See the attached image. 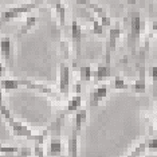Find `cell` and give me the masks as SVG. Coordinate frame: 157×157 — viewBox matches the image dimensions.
Returning a JSON list of instances; mask_svg holds the SVG:
<instances>
[{"label":"cell","instance_id":"6da1fadb","mask_svg":"<svg viewBox=\"0 0 157 157\" xmlns=\"http://www.w3.org/2000/svg\"><path fill=\"white\" fill-rule=\"evenodd\" d=\"M0 114H2L3 118H4L7 122H8L10 126H11L13 136H16V137H26V138H28V140H33L34 142H44L46 136L48 134L47 130H44L42 134L33 133L26 125H23L22 122H19V121H16L15 118H13L12 114L10 113V110L4 106V103L0 105Z\"/></svg>","mask_w":157,"mask_h":157},{"label":"cell","instance_id":"7a4b0ae2","mask_svg":"<svg viewBox=\"0 0 157 157\" xmlns=\"http://www.w3.org/2000/svg\"><path fill=\"white\" fill-rule=\"evenodd\" d=\"M144 27V23L141 20L140 12L133 11L129 13V35H128V46H129L132 54H136L137 51V44L141 36V31Z\"/></svg>","mask_w":157,"mask_h":157},{"label":"cell","instance_id":"3957f363","mask_svg":"<svg viewBox=\"0 0 157 157\" xmlns=\"http://www.w3.org/2000/svg\"><path fill=\"white\" fill-rule=\"evenodd\" d=\"M35 6H36V3H26V4H22V6L12 7L11 10L4 11L2 15H0V23L8 22V20H11V19H16V17H19L22 13L33 10Z\"/></svg>","mask_w":157,"mask_h":157},{"label":"cell","instance_id":"277c9868","mask_svg":"<svg viewBox=\"0 0 157 157\" xmlns=\"http://www.w3.org/2000/svg\"><path fill=\"white\" fill-rule=\"evenodd\" d=\"M121 31L122 30H121L120 23L114 24L109 31V42H108V48H106V60H105L106 65H110V55L117 47V40L121 36Z\"/></svg>","mask_w":157,"mask_h":157},{"label":"cell","instance_id":"5b68a950","mask_svg":"<svg viewBox=\"0 0 157 157\" xmlns=\"http://www.w3.org/2000/svg\"><path fill=\"white\" fill-rule=\"evenodd\" d=\"M59 91L63 97H67L70 91V69L66 63L59 65Z\"/></svg>","mask_w":157,"mask_h":157},{"label":"cell","instance_id":"8992f818","mask_svg":"<svg viewBox=\"0 0 157 157\" xmlns=\"http://www.w3.org/2000/svg\"><path fill=\"white\" fill-rule=\"evenodd\" d=\"M19 83L28 87V89H31V90H36L39 93H42V94L48 95V97L56 98V93H55L54 89H51L44 83H36V82H31V81H27V79H19Z\"/></svg>","mask_w":157,"mask_h":157},{"label":"cell","instance_id":"52a82bcc","mask_svg":"<svg viewBox=\"0 0 157 157\" xmlns=\"http://www.w3.org/2000/svg\"><path fill=\"white\" fill-rule=\"evenodd\" d=\"M109 93V87L106 85H99L94 89V90L90 91V98H89V103L90 106H98L99 102L103 101L106 98Z\"/></svg>","mask_w":157,"mask_h":157},{"label":"cell","instance_id":"ba28073f","mask_svg":"<svg viewBox=\"0 0 157 157\" xmlns=\"http://www.w3.org/2000/svg\"><path fill=\"white\" fill-rule=\"evenodd\" d=\"M83 38V33H82V27L77 20H73L71 23V39L73 43L75 44V52H77V58L81 55V42Z\"/></svg>","mask_w":157,"mask_h":157},{"label":"cell","instance_id":"9c48e42d","mask_svg":"<svg viewBox=\"0 0 157 157\" xmlns=\"http://www.w3.org/2000/svg\"><path fill=\"white\" fill-rule=\"evenodd\" d=\"M79 4H83L89 7V8H91V11L94 13H97L98 17H99V22H101V24L103 27H110V24H112V20H110V17L106 15L105 11H103V8H101L98 4H95V3H91V2H78Z\"/></svg>","mask_w":157,"mask_h":157},{"label":"cell","instance_id":"30bf717a","mask_svg":"<svg viewBox=\"0 0 157 157\" xmlns=\"http://www.w3.org/2000/svg\"><path fill=\"white\" fill-rule=\"evenodd\" d=\"M12 42L8 36H3L0 39V54H2L3 59L6 60L7 63H12Z\"/></svg>","mask_w":157,"mask_h":157},{"label":"cell","instance_id":"8fae6325","mask_svg":"<svg viewBox=\"0 0 157 157\" xmlns=\"http://www.w3.org/2000/svg\"><path fill=\"white\" fill-rule=\"evenodd\" d=\"M133 90L137 94H144L146 91V75H145V66L144 63L138 67V78L133 85Z\"/></svg>","mask_w":157,"mask_h":157},{"label":"cell","instance_id":"7c38bea8","mask_svg":"<svg viewBox=\"0 0 157 157\" xmlns=\"http://www.w3.org/2000/svg\"><path fill=\"white\" fill-rule=\"evenodd\" d=\"M62 140L59 137H54L51 138L50 141V145H48V156L51 157H56V156H60L62 155Z\"/></svg>","mask_w":157,"mask_h":157},{"label":"cell","instance_id":"4fadbf2b","mask_svg":"<svg viewBox=\"0 0 157 157\" xmlns=\"http://www.w3.org/2000/svg\"><path fill=\"white\" fill-rule=\"evenodd\" d=\"M93 75L95 77V81L97 82H101L106 78H109L112 75V69H110V65H98L95 73H93Z\"/></svg>","mask_w":157,"mask_h":157},{"label":"cell","instance_id":"5bb4252c","mask_svg":"<svg viewBox=\"0 0 157 157\" xmlns=\"http://www.w3.org/2000/svg\"><path fill=\"white\" fill-rule=\"evenodd\" d=\"M87 120V110L86 109H79L75 114V126H74V132L75 133H79L83 124L86 122Z\"/></svg>","mask_w":157,"mask_h":157},{"label":"cell","instance_id":"9a60e30c","mask_svg":"<svg viewBox=\"0 0 157 157\" xmlns=\"http://www.w3.org/2000/svg\"><path fill=\"white\" fill-rule=\"evenodd\" d=\"M69 157H78V133L74 130L69 137Z\"/></svg>","mask_w":157,"mask_h":157},{"label":"cell","instance_id":"2e32d148","mask_svg":"<svg viewBox=\"0 0 157 157\" xmlns=\"http://www.w3.org/2000/svg\"><path fill=\"white\" fill-rule=\"evenodd\" d=\"M55 12L58 17L59 26H65L66 23V6L62 2H55Z\"/></svg>","mask_w":157,"mask_h":157},{"label":"cell","instance_id":"e0dca14e","mask_svg":"<svg viewBox=\"0 0 157 157\" xmlns=\"http://www.w3.org/2000/svg\"><path fill=\"white\" fill-rule=\"evenodd\" d=\"M82 105V97L81 95H74L73 98L67 102L66 106V112L67 113H73V112H78Z\"/></svg>","mask_w":157,"mask_h":157},{"label":"cell","instance_id":"ac0fdd59","mask_svg":"<svg viewBox=\"0 0 157 157\" xmlns=\"http://www.w3.org/2000/svg\"><path fill=\"white\" fill-rule=\"evenodd\" d=\"M35 24H36V16H28L26 19V22L22 24V27H20V31H19V36H22V35H26L28 31L33 28Z\"/></svg>","mask_w":157,"mask_h":157},{"label":"cell","instance_id":"d6986e66","mask_svg":"<svg viewBox=\"0 0 157 157\" xmlns=\"http://www.w3.org/2000/svg\"><path fill=\"white\" fill-rule=\"evenodd\" d=\"M0 85H2V87L6 89V90H16V89L20 86L19 79H3L0 82Z\"/></svg>","mask_w":157,"mask_h":157},{"label":"cell","instance_id":"ffe728a7","mask_svg":"<svg viewBox=\"0 0 157 157\" xmlns=\"http://www.w3.org/2000/svg\"><path fill=\"white\" fill-rule=\"evenodd\" d=\"M79 75H81V81L83 82H89L93 78V71L90 66H82L79 69Z\"/></svg>","mask_w":157,"mask_h":157},{"label":"cell","instance_id":"44dd1931","mask_svg":"<svg viewBox=\"0 0 157 157\" xmlns=\"http://www.w3.org/2000/svg\"><path fill=\"white\" fill-rule=\"evenodd\" d=\"M87 17H89V20H91V23H93V33L97 34V35H103V26L101 24V22L97 20L94 16H91V15H89Z\"/></svg>","mask_w":157,"mask_h":157},{"label":"cell","instance_id":"7402d4cb","mask_svg":"<svg viewBox=\"0 0 157 157\" xmlns=\"http://www.w3.org/2000/svg\"><path fill=\"white\" fill-rule=\"evenodd\" d=\"M145 152H146V144H145V141H142V142H140V144L136 146V148L133 149V152H132L129 156H126V157H141Z\"/></svg>","mask_w":157,"mask_h":157},{"label":"cell","instance_id":"603a6c76","mask_svg":"<svg viewBox=\"0 0 157 157\" xmlns=\"http://www.w3.org/2000/svg\"><path fill=\"white\" fill-rule=\"evenodd\" d=\"M114 87H116L117 90H126V89L129 87V85L125 82V79L121 75H117L114 78Z\"/></svg>","mask_w":157,"mask_h":157},{"label":"cell","instance_id":"cb8c5ba5","mask_svg":"<svg viewBox=\"0 0 157 157\" xmlns=\"http://www.w3.org/2000/svg\"><path fill=\"white\" fill-rule=\"evenodd\" d=\"M20 149L16 146H7V145H0V153H6V155H17Z\"/></svg>","mask_w":157,"mask_h":157},{"label":"cell","instance_id":"d4e9b609","mask_svg":"<svg viewBox=\"0 0 157 157\" xmlns=\"http://www.w3.org/2000/svg\"><path fill=\"white\" fill-rule=\"evenodd\" d=\"M60 52H62V55H63V59H69V56H70V43H69V40L60 42Z\"/></svg>","mask_w":157,"mask_h":157},{"label":"cell","instance_id":"484cf974","mask_svg":"<svg viewBox=\"0 0 157 157\" xmlns=\"http://www.w3.org/2000/svg\"><path fill=\"white\" fill-rule=\"evenodd\" d=\"M145 144H146V151L157 153V138L155 137L148 138V140H145Z\"/></svg>","mask_w":157,"mask_h":157},{"label":"cell","instance_id":"4316f807","mask_svg":"<svg viewBox=\"0 0 157 157\" xmlns=\"http://www.w3.org/2000/svg\"><path fill=\"white\" fill-rule=\"evenodd\" d=\"M34 155L36 157H44L43 142H34Z\"/></svg>","mask_w":157,"mask_h":157},{"label":"cell","instance_id":"83f0119b","mask_svg":"<svg viewBox=\"0 0 157 157\" xmlns=\"http://www.w3.org/2000/svg\"><path fill=\"white\" fill-rule=\"evenodd\" d=\"M149 71H151V78H152L153 83L157 85V66H152Z\"/></svg>","mask_w":157,"mask_h":157},{"label":"cell","instance_id":"f1b7e54d","mask_svg":"<svg viewBox=\"0 0 157 157\" xmlns=\"http://www.w3.org/2000/svg\"><path fill=\"white\" fill-rule=\"evenodd\" d=\"M152 31H153V34L157 35V20H155V22L152 23Z\"/></svg>","mask_w":157,"mask_h":157},{"label":"cell","instance_id":"f546056e","mask_svg":"<svg viewBox=\"0 0 157 157\" xmlns=\"http://www.w3.org/2000/svg\"><path fill=\"white\" fill-rule=\"evenodd\" d=\"M4 71H6V69H4V66H3V63L0 62V77L4 74Z\"/></svg>","mask_w":157,"mask_h":157},{"label":"cell","instance_id":"4dcf8cb0","mask_svg":"<svg viewBox=\"0 0 157 157\" xmlns=\"http://www.w3.org/2000/svg\"><path fill=\"white\" fill-rule=\"evenodd\" d=\"M153 97H155V101H156V103H157V90L153 91Z\"/></svg>","mask_w":157,"mask_h":157},{"label":"cell","instance_id":"1f68e13d","mask_svg":"<svg viewBox=\"0 0 157 157\" xmlns=\"http://www.w3.org/2000/svg\"><path fill=\"white\" fill-rule=\"evenodd\" d=\"M0 105H3V94H2V90H0Z\"/></svg>","mask_w":157,"mask_h":157},{"label":"cell","instance_id":"d6a6232c","mask_svg":"<svg viewBox=\"0 0 157 157\" xmlns=\"http://www.w3.org/2000/svg\"><path fill=\"white\" fill-rule=\"evenodd\" d=\"M156 136H157V124H156Z\"/></svg>","mask_w":157,"mask_h":157}]
</instances>
